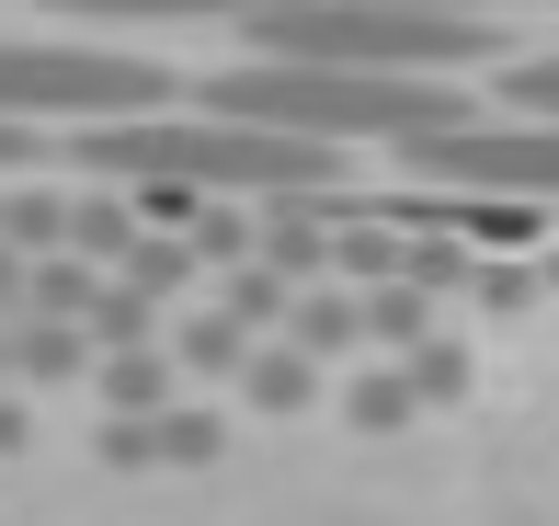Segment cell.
I'll return each mask as SVG.
<instances>
[{
    "instance_id": "6da1fadb",
    "label": "cell",
    "mask_w": 559,
    "mask_h": 526,
    "mask_svg": "<svg viewBox=\"0 0 559 526\" xmlns=\"http://www.w3.org/2000/svg\"><path fill=\"white\" fill-rule=\"evenodd\" d=\"M69 172L92 184H183V195H343V149L251 115H104L69 127Z\"/></svg>"
},
{
    "instance_id": "7a4b0ae2",
    "label": "cell",
    "mask_w": 559,
    "mask_h": 526,
    "mask_svg": "<svg viewBox=\"0 0 559 526\" xmlns=\"http://www.w3.org/2000/svg\"><path fill=\"white\" fill-rule=\"evenodd\" d=\"M206 115H251V127H297V138H332V149H412L468 127V92L435 81V69H309V58H240L217 81H194Z\"/></svg>"
},
{
    "instance_id": "3957f363",
    "label": "cell",
    "mask_w": 559,
    "mask_h": 526,
    "mask_svg": "<svg viewBox=\"0 0 559 526\" xmlns=\"http://www.w3.org/2000/svg\"><path fill=\"white\" fill-rule=\"evenodd\" d=\"M251 58H309V69H491L514 58L491 12H412V0H251L240 12Z\"/></svg>"
},
{
    "instance_id": "277c9868",
    "label": "cell",
    "mask_w": 559,
    "mask_h": 526,
    "mask_svg": "<svg viewBox=\"0 0 559 526\" xmlns=\"http://www.w3.org/2000/svg\"><path fill=\"white\" fill-rule=\"evenodd\" d=\"M183 69L171 58H138V46H12L0 35V115H171L183 104Z\"/></svg>"
},
{
    "instance_id": "5b68a950",
    "label": "cell",
    "mask_w": 559,
    "mask_h": 526,
    "mask_svg": "<svg viewBox=\"0 0 559 526\" xmlns=\"http://www.w3.org/2000/svg\"><path fill=\"white\" fill-rule=\"evenodd\" d=\"M400 161L445 195H537V207H559V115H502V127L468 115L445 138H412Z\"/></svg>"
},
{
    "instance_id": "8992f818",
    "label": "cell",
    "mask_w": 559,
    "mask_h": 526,
    "mask_svg": "<svg viewBox=\"0 0 559 526\" xmlns=\"http://www.w3.org/2000/svg\"><path fill=\"white\" fill-rule=\"evenodd\" d=\"M286 343H309L320 366H366V355H377L366 287H343V274H332V287H309V297H297V320H286Z\"/></svg>"
},
{
    "instance_id": "52a82bcc",
    "label": "cell",
    "mask_w": 559,
    "mask_h": 526,
    "mask_svg": "<svg viewBox=\"0 0 559 526\" xmlns=\"http://www.w3.org/2000/svg\"><path fill=\"white\" fill-rule=\"evenodd\" d=\"M251 343H263V332H251L240 309H217V297H206V309H171V355H183V378H194V389H240Z\"/></svg>"
},
{
    "instance_id": "ba28073f",
    "label": "cell",
    "mask_w": 559,
    "mask_h": 526,
    "mask_svg": "<svg viewBox=\"0 0 559 526\" xmlns=\"http://www.w3.org/2000/svg\"><path fill=\"white\" fill-rule=\"evenodd\" d=\"M183 389L194 378H183V355H171V332L160 343H126V355L92 366V400H104V412H171Z\"/></svg>"
},
{
    "instance_id": "9c48e42d",
    "label": "cell",
    "mask_w": 559,
    "mask_h": 526,
    "mask_svg": "<svg viewBox=\"0 0 559 526\" xmlns=\"http://www.w3.org/2000/svg\"><path fill=\"white\" fill-rule=\"evenodd\" d=\"M12 355H23V389H92L104 343L81 320H12Z\"/></svg>"
},
{
    "instance_id": "30bf717a",
    "label": "cell",
    "mask_w": 559,
    "mask_h": 526,
    "mask_svg": "<svg viewBox=\"0 0 559 526\" xmlns=\"http://www.w3.org/2000/svg\"><path fill=\"white\" fill-rule=\"evenodd\" d=\"M240 400H251L263 423L309 412V400H320V355H309V343H286V332H274V343H251V366H240Z\"/></svg>"
},
{
    "instance_id": "8fae6325",
    "label": "cell",
    "mask_w": 559,
    "mask_h": 526,
    "mask_svg": "<svg viewBox=\"0 0 559 526\" xmlns=\"http://www.w3.org/2000/svg\"><path fill=\"white\" fill-rule=\"evenodd\" d=\"M423 412H435V400L412 389V366H400V355H366V366L343 378V423H354V435H400V423H423Z\"/></svg>"
},
{
    "instance_id": "7c38bea8",
    "label": "cell",
    "mask_w": 559,
    "mask_h": 526,
    "mask_svg": "<svg viewBox=\"0 0 559 526\" xmlns=\"http://www.w3.org/2000/svg\"><path fill=\"white\" fill-rule=\"evenodd\" d=\"M548 218H559V207H537V195H491V207H479V195H456V230H468L479 253H537Z\"/></svg>"
},
{
    "instance_id": "4fadbf2b",
    "label": "cell",
    "mask_w": 559,
    "mask_h": 526,
    "mask_svg": "<svg viewBox=\"0 0 559 526\" xmlns=\"http://www.w3.org/2000/svg\"><path fill=\"white\" fill-rule=\"evenodd\" d=\"M297 297H309V287H297V274H274V264H228V274H217V309H240L263 343L297 320Z\"/></svg>"
},
{
    "instance_id": "5bb4252c",
    "label": "cell",
    "mask_w": 559,
    "mask_h": 526,
    "mask_svg": "<svg viewBox=\"0 0 559 526\" xmlns=\"http://www.w3.org/2000/svg\"><path fill=\"white\" fill-rule=\"evenodd\" d=\"M35 12H69V23H240L251 0H35Z\"/></svg>"
},
{
    "instance_id": "9a60e30c",
    "label": "cell",
    "mask_w": 559,
    "mask_h": 526,
    "mask_svg": "<svg viewBox=\"0 0 559 526\" xmlns=\"http://www.w3.org/2000/svg\"><path fill=\"white\" fill-rule=\"evenodd\" d=\"M92 297H104V264H81V253H35V297H23V320H81Z\"/></svg>"
},
{
    "instance_id": "2e32d148",
    "label": "cell",
    "mask_w": 559,
    "mask_h": 526,
    "mask_svg": "<svg viewBox=\"0 0 559 526\" xmlns=\"http://www.w3.org/2000/svg\"><path fill=\"white\" fill-rule=\"evenodd\" d=\"M126 274H138V287H148V297H183V287H194V274H206V253H194V241H183V230H148V241H138V253H126Z\"/></svg>"
},
{
    "instance_id": "e0dca14e",
    "label": "cell",
    "mask_w": 559,
    "mask_h": 526,
    "mask_svg": "<svg viewBox=\"0 0 559 526\" xmlns=\"http://www.w3.org/2000/svg\"><path fill=\"white\" fill-rule=\"evenodd\" d=\"M194 253H206V274H228V264H251V241H263V207H194Z\"/></svg>"
},
{
    "instance_id": "ac0fdd59",
    "label": "cell",
    "mask_w": 559,
    "mask_h": 526,
    "mask_svg": "<svg viewBox=\"0 0 559 526\" xmlns=\"http://www.w3.org/2000/svg\"><path fill=\"white\" fill-rule=\"evenodd\" d=\"M400 366H412V389L435 400V412H445V400H468V378H479V366H468V343H456V332L412 343V355H400Z\"/></svg>"
},
{
    "instance_id": "d6986e66",
    "label": "cell",
    "mask_w": 559,
    "mask_h": 526,
    "mask_svg": "<svg viewBox=\"0 0 559 526\" xmlns=\"http://www.w3.org/2000/svg\"><path fill=\"white\" fill-rule=\"evenodd\" d=\"M468 297H479L491 320H525V309L548 297V264H479V274H468Z\"/></svg>"
},
{
    "instance_id": "ffe728a7",
    "label": "cell",
    "mask_w": 559,
    "mask_h": 526,
    "mask_svg": "<svg viewBox=\"0 0 559 526\" xmlns=\"http://www.w3.org/2000/svg\"><path fill=\"white\" fill-rule=\"evenodd\" d=\"M502 115H559V58H502Z\"/></svg>"
},
{
    "instance_id": "44dd1931",
    "label": "cell",
    "mask_w": 559,
    "mask_h": 526,
    "mask_svg": "<svg viewBox=\"0 0 559 526\" xmlns=\"http://www.w3.org/2000/svg\"><path fill=\"white\" fill-rule=\"evenodd\" d=\"M46 161H69V149L46 138L35 115H0V172H46Z\"/></svg>"
},
{
    "instance_id": "7402d4cb",
    "label": "cell",
    "mask_w": 559,
    "mask_h": 526,
    "mask_svg": "<svg viewBox=\"0 0 559 526\" xmlns=\"http://www.w3.org/2000/svg\"><path fill=\"white\" fill-rule=\"evenodd\" d=\"M23 297H35V253H12V241H0V320H23Z\"/></svg>"
},
{
    "instance_id": "603a6c76",
    "label": "cell",
    "mask_w": 559,
    "mask_h": 526,
    "mask_svg": "<svg viewBox=\"0 0 559 526\" xmlns=\"http://www.w3.org/2000/svg\"><path fill=\"white\" fill-rule=\"evenodd\" d=\"M23 435H35V412H23V389H0V458H12Z\"/></svg>"
},
{
    "instance_id": "cb8c5ba5",
    "label": "cell",
    "mask_w": 559,
    "mask_h": 526,
    "mask_svg": "<svg viewBox=\"0 0 559 526\" xmlns=\"http://www.w3.org/2000/svg\"><path fill=\"white\" fill-rule=\"evenodd\" d=\"M412 12H525V0H412Z\"/></svg>"
},
{
    "instance_id": "d4e9b609",
    "label": "cell",
    "mask_w": 559,
    "mask_h": 526,
    "mask_svg": "<svg viewBox=\"0 0 559 526\" xmlns=\"http://www.w3.org/2000/svg\"><path fill=\"white\" fill-rule=\"evenodd\" d=\"M548 287H559V264H548Z\"/></svg>"
}]
</instances>
